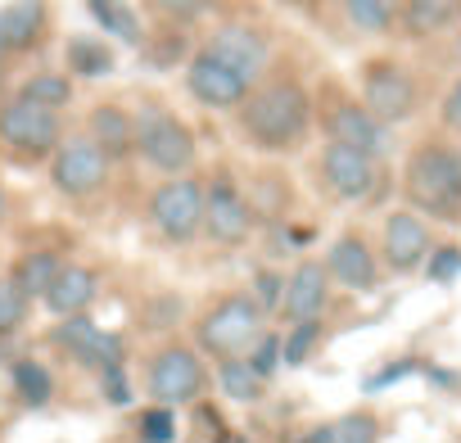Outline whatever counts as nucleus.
I'll use <instances>...</instances> for the list:
<instances>
[{
  "label": "nucleus",
  "mask_w": 461,
  "mask_h": 443,
  "mask_svg": "<svg viewBox=\"0 0 461 443\" xmlns=\"http://www.w3.org/2000/svg\"><path fill=\"white\" fill-rule=\"evenodd\" d=\"M240 140L258 154H290L308 140L312 127V100L299 82H267L249 86V95L236 104Z\"/></svg>",
  "instance_id": "obj_1"
},
{
  "label": "nucleus",
  "mask_w": 461,
  "mask_h": 443,
  "mask_svg": "<svg viewBox=\"0 0 461 443\" xmlns=\"http://www.w3.org/2000/svg\"><path fill=\"white\" fill-rule=\"evenodd\" d=\"M263 321H267V308L249 294V290H230L221 299H212L199 321H194V344L199 353H212L217 362L221 357H240L258 344L263 335Z\"/></svg>",
  "instance_id": "obj_2"
},
{
  "label": "nucleus",
  "mask_w": 461,
  "mask_h": 443,
  "mask_svg": "<svg viewBox=\"0 0 461 443\" xmlns=\"http://www.w3.org/2000/svg\"><path fill=\"white\" fill-rule=\"evenodd\" d=\"M402 190L411 199V208L429 212V217H461V154L447 145H420L407 158V176Z\"/></svg>",
  "instance_id": "obj_3"
},
{
  "label": "nucleus",
  "mask_w": 461,
  "mask_h": 443,
  "mask_svg": "<svg viewBox=\"0 0 461 443\" xmlns=\"http://www.w3.org/2000/svg\"><path fill=\"white\" fill-rule=\"evenodd\" d=\"M136 149H140V158L154 167V172H167V176H176V172H190L194 167V136H190V127L176 118V113H167V109H158V104H145L136 118Z\"/></svg>",
  "instance_id": "obj_4"
},
{
  "label": "nucleus",
  "mask_w": 461,
  "mask_h": 443,
  "mask_svg": "<svg viewBox=\"0 0 461 443\" xmlns=\"http://www.w3.org/2000/svg\"><path fill=\"white\" fill-rule=\"evenodd\" d=\"M208 389V371L199 362V353L190 344H163L149 366H145V393L149 402H163V407H185L194 398H203Z\"/></svg>",
  "instance_id": "obj_5"
},
{
  "label": "nucleus",
  "mask_w": 461,
  "mask_h": 443,
  "mask_svg": "<svg viewBox=\"0 0 461 443\" xmlns=\"http://www.w3.org/2000/svg\"><path fill=\"white\" fill-rule=\"evenodd\" d=\"M64 140V118L50 104L23 100L14 95L5 109H0V145H10L23 158H46L55 154V145Z\"/></svg>",
  "instance_id": "obj_6"
},
{
  "label": "nucleus",
  "mask_w": 461,
  "mask_h": 443,
  "mask_svg": "<svg viewBox=\"0 0 461 443\" xmlns=\"http://www.w3.org/2000/svg\"><path fill=\"white\" fill-rule=\"evenodd\" d=\"M149 222L167 245H190L203 231V185L194 176H167L149 194Z\"/></svg>",
  "instance_id": "obj_7"
},
{
  "label": "nucleus",
  "mask_w": 461,
  "mask_h": 443,
  "mask_svg": "<svg viewBox=\"0 0 461 443\" xmlns=\"http://www.w3.org/2000/svg\"><path fill=\"white\" fill-rule=\"evenodd\" d=\"M50 181L68 199H91L109 181V158H104V149L91 136H68L50 154Z\"/></svg>",
  "instance_id": "obj_8"
},
{
  "label": "nucleus",
  "mask_w": 461,
  "mask_h": 443,
  "mask_svg": "<svg viewBox=\"0 0 461 443\" xmlns=\"http://www.w3.org/2000/svg\"><path fill=\"white\" fill-rule=\"evenodd\" d=\"M203 231L217 245H245L254 236V208L230 172H217L212 185L203 190Z\"/></svg>",
  "instance_id": "obj_9"
},
{
  "label": "nucleus",
  "mask_w": 461,
  "mask_h": 443,
  "mask_svg": "<svg viewBox=\"0 0 461 443\" xmlns=\"http://www.w3.org/2000/svg\"><path fill=\"white\" fill-rule=\"evenodd\" d=\"M362 104L389 127L416 113V82L393 59H371L362 73Z\"/></svg>",
  "instance_id": "obj_10"
},
{
  "label": "nucleus",
  "mask_w": 461,
  "mask_h": 443,
  "mask_svg": "<svg viewBox=\"0 0 461 443\" xmlns=\"http://www.w3.org/2000/svg\"><path fill=\"white\" fill-rule=\"evenodd\" d=\"M203 50H208L217 64H226L230 73H240L249 86L267 73V59H272L267 37H263L258 28H249V23H221V28L203 41Z\"/></svg>",
  "instance_id": "obj_11"
},
{
  "label": "nucleus",
  "mask_w": 461,
  "mask_h": 443,
  "mask_svg": "<svg viewBox=\"0 0 461 443\" xmlns=\"http://www.w3.org/2000/svg\"><path fill=\"white\" fill-rule=\"evenodd\" d=\"M185 91H190L194 104L226 113V109H236V104L249 95V82H245L240 73H230L226 64H217L208 50H199V55L185 64Z\"/></svg>",
  "instance_id": "obj_12"
},
{
  "label": "nucleus",
  "mask_w": 461,
  "mask_h": 443,
  "mask_svg": "<svg viewBox=\"0 0 461 443\" xmlns=\"http://www.w3.org/2000/svg\"><path fill=\"white\" fill-rule=\"evenodd\" d=\"M317 176H321L326 190L339 194V199H366L371 185H375V158L362 154V149H353V145L330 140V145L321 149V158H317Z\"/></svg>",
  "instance_id": "obj_13"
},
{
  "label": "nucleus",
  "mask_w": 461,
  "mask_h": 443,
  "mask_svg": "<svg viewBox=\"0 0 461 443\" xmlns=\"http://www.w3.org/2000/svg\"><path fill=\"white\" fill-rule=\"evenodd\" d=\"M50 344L55 348H64L73 362H82V366H104V362H122V339L118 335H109V330H100L91 317H82V312H73V317H59V326L50 330Z\"/></svg>",
  "instance_id": "obj_14"
},
{
  "label": "nucleus",
  "mask_w": 461,
  "mask_h": 443,
  "mask_svg": "<svg viewBox=\"0 0 461 443\" xmlns=\"http://www.w3.org/2000/svg\"><path fill=\"white\" fill-rule=\"evenodd\" d=\"M326 136L339 140V145H353V149H362V154H371V158L384 154V145H389L384 122H380L366 104H357V100H339V104L326 109Z\"/></svg>",
  "instance_id": "obj_15"
},
{
  "label": "nucleus",
  "mask_w": 461,
  "mask_h": 443,
  "mask_svg": "<svg viewBox=\"0 0 461 443\" xmlns=\"http://www.w3.org/2000/svg\"><path fill=\"white\" fill-rule=\"evenodd\" d=\"M326 299H330V272L326 263H299L294 276L285 281V294H281V312L285 321H308V317H321L326 312Z\"/></svg>",
  "instance_id": "obj_16"
},
{
  "label": "nucleus",
  "mask_w": 461,
  "mask_h": 443,
  "mask_svg": "<svg viewBox=\"0 0 461 443\" xmlns=\"http://www.w3.org/2000/svg\"><path fill=\"white\" fill-rule=\"evenodd\" d=\"M384 263L393 267V272H411V267H420L425 263V254H429V231H425V222L420 217H411V212H393L389 222H384Z\"/></svg>",
  "instance_id": "obj_17"
},
{
  "label": "nucleus",
  "mask_w": 461,
  "mask_h": 443,
  "mask_svg": "<svg viewBox=\"0 0 461 443\" xmlns=\"http://www.w3.org/2000/svg\"><path fill=\"white\" fill-rule=\"evenodd\" d=\"M326 272L344 290H357V294H371L375 290V258H371V249H366L362 236H339L330 245V254H326Z\"/></svg>",
  "instance_id": "obj_18"
},
{
  "label": "nucleus",
  "mask_w": 461,
  "mask_h": 443,
  "mask_svg": "<svg viewBox=\"0 0 461 443\" xmlns=\"http://www.w3.org/2000/svg\"><path fill=\"white\" fill-rule=\"evenodd\" d=\"M86 136L104 149L109 163L113 158H127L136 149V122H131V113L122 104H95L86 113Z\"/></svg>",
  "instance_id": "obj_19"
},
{
  "label": "nucleus",
  "mask_w": 461,
  "mask_h": 443,
  "mask_svg": "<svg viewBox=\"0 0 461 443\" xmlns=\"http://www.w3.org/2000/svg\"><path fill=\"white\" fill-rule=\"evenodd\" d=\"M95 294H100V276L91 267H59L41 299L55 317H73V312H86L95 303Z\"/></svg>",
  "instance_id": "obj_20"
},
{
  "label": "nucleus",
  "mask_w": 461,
  "mask_h": 443,
  "mask_svg": "<svg viewBox=\"0 0 461 443\" xmlns=\"http://www.w3.org/2000/svg\"><path fill=\"white\" fill-rule=\"evenodd\" d=\"M46 0H10L5 10H0V41H5V50H32L41 46L46 37Z\"/></svg>",
  "instance_id": "obj_21"
},
{
  "label": "nucleus",
  "mask_w": 461,
  "mask_h": 443,
  "mask_svg": "<svg viewBox=\"0 0 461 443\" xmlns=\"http://www.w3.org/2000/svg\"><path fill=\"white\" fill-rule=\"evenodd\" d=\"M64 64H68V77H109L118 68V55L104 46V37H68L64 41Z\"/></svg>",
  "instance_id": "obj_22"
},
{
  "label": "nucleus",
  "mask_w": 461,
  "mask_h": 443,
  "mask_svg": "<svg viewBox=\"0 0 461 443\" xmlns=\"http://www.w3.org/2000/svg\"><path fill=\"white\" fill-rule=\"evenodd\" d=\"M217 389L230 398V402H258L267 380L254 371V362L240 353V357H221L217 362Z\"/></svg>",
  "instance_id": "obj_23"
},
{
  "label": "nucleus",
  "mask_w": 461,
  "mask_h": 443,
  "mask_svg": "<svg viewBox=\"0 0 461 443\" xmlns=\"http://www.w3.org/2000/svg\"><path fill=\"white\" fill-rule=\"evenodd\" d=\"M10 384H14V398H19L23 407H32V411H41V407L55 398V375H50L46 362H37V357H19V362L10 366Z\"/></svg>",
  "instance_id": "obj_24"
},
{
  "label": "nucleus",
  "mask_w": 461,
  "mask_h": 443,
  "mask_svg": "<svg viewBox=\"0 0 461 443\" xmlns=\"http://www.w3.org/2000/svg\"><path fill=\"white\" fill-rule=\"evenodd\" d=\"M86 10H91V19H95L109 37H118L122 46H145L140 19H136V10L127 5V0H86Z\"/></svg>",
  "instance_id": "obj_25"
},
{
  "label": "nucleus",
  "mask_w": 461,
  "mask_h": 443,
  "mask_svg": "<svg viewBox=\"0 0 461 443\" xmlns=\"http://www.w3.org/2000/svg\"><path fill=\"white\" fill-rule=\"evenodd\" d=\"M64 263H59V254H50V249H28L19 263H14V285L28 294V299H41L46 290H50V281H55V272H59Z\"/></svg>",
  "instance_id": "obj_26"
},
{
  "label": "nucleus",
  "mask_w": 461,
  "mask_h": 443,
  "mask_svg": "<svg viewBox=\"0 0 461 443\" xmlns=\"http://www.w3.org/2000/svg\"><path fill=\"white\" fill-rule=\"evenodd\" d=\"M452 14H456V0H407V5H398V19L411 37H429L447 28Z\"/></svg>",
  "instance_id": "obj_27"
},
{
  "label": "nucleus",
  "mask_w": 461,
  "mask_h": 443,
  "mask_svg": "<svg viewBox=\"0 0 461 443\" xmlns=\"http://www.w3.org/2000/svg\"><path fill=\"white\" fill-rule=\"evenodd\" d=\"M398 5L402 0H344V14L362 32H389L398 19Z\"/></svg>",
  "instance_id": "obj_28"
},
{
  "label": "nucleus",
  "mask_w": 461,
  "mask_h": 443,
  "mask_svg": "<svg viewBox=\"0 0 461 443\" xmlns=\"http://www.w3.org/2000/svg\"><path fill=\"white\" fill-rule=\"evenodd\" d=\"M23 100H37V104H50V109H68L73 104V77L68 73H37L19 86Z\"/></svg>",
  "instance_id": "obj_29"
},
{
  "label": "nucleus",
  "mask_w": 461,
  "mask_h": 443,
  "mask_svg": "<svg viewBox=\"0 0 461 443\" xmlns=\"http://www.w3.org/2000/svg\"><path fill=\"white\" fill-rule=\"evenodd\" d=\"M321 339V317H308V321H294V330L281 339V366H303L312 357Z\"/></svg>",
  "instance_id": "obj_30"
},
{
  "label": "nucleus",
  "mask_w": 461,
  "mask_h": 443,
  "mask_svg": "<svg viewBox=\"0 0 461 443\" xmlns=\"http://www.w3.org/2000/svg\"><path fill=\"white\" fill-rule=\"evenodd\" d=\"M136 438H140V443H172V438H176V411L163 407V402H149V407L136 416Z\"/></svg>",
  "instance_id": "obj_31"
},
{
  "label": "nucleus",
  "mask_w": 461,
  "mask_h": 443,
  "mask_svg": "<svg viewBox=\"0 0 461 443\" xmlns=\"http://www.w3.org/2000/svg\"><path fill=\"white\" fill-rule=\"evenodd\" d=\"M28 308H32V299L10 281V276H0V339L5 335H14L19 326H23V317H28Z\"/></svg>",
  "instance_id": "obj_32"
},
{
  "label": "nucleus",
  "mask_w": 461,
  "mask_h": 443,
  "mask_svg": "<svg viewBox=\"0 0 461 443\" xmlns=\"http://www.w3.org/2000/svg\"><path fill=\"white\" fill-rule=\"evenodd\" d=\"M181 312H185L181 294H154L145 303V330H172L181 321Z\"/></svg>",
  "instance_id": "obj_33"
},
{
  "label": "nucleus",
  "mask_w": 461,
  "mask_h": 443,
  "mask_svg": "<svg viewBox=\"0 0 461 443\" xmlns=\"http://www.w3.org/2000/svg\"><path fill=\"white\" fill-rule=\"evenodd\" d=\"M100 393H104L113 407H127V402H131V380H127L122 362H104V366H100Z\"/></svg>",
  "instance_id": "obj_34"
},
{
  "label": "nucleus",
  "mask_w": 461,
  "mask_h": 443,
  "mask_svg": "<svg viewBox=\"0 0 461 443\" xmlns=\"http://www.w3.org/2000/svg\"><path fill=\"white\" fill-rule=\"evenodd\" d=\"M245 357L254 362V371H258L263 380H272V375H276V366H281V339L263 330V335H258V344H254Z\"/></svg>",
  "instance_id": "obj_35"
},
{
  "label": "nucleus",
  "mask_w": 461,
  "mask_h": 443,
  "mask_svg": "<svg viewBox=\"0 0 461 443\" xmlns=\"http://www.w3.org/2000/svg\"><path fill=\"white\" fill-rule=\"evenodd\" d=\"M194 407V425H199V434L203 438H212V443H230V429H226V416L212 407V402H203V398H194L190 402Z\"/></svg>",
  "instance_id": "obj_36"
},
{
  "label": "nucleus",
  "mask_w": 461,
  "mask_h": 443,
  "mask_svg": "<svg viewBox=\"0 0 461 443\" xmlns=\"http://www.w3.org/2000/svg\"><path fill=\"white\" fill-rule=\"evenodd\" d=\"M330 429H335V443H375V420L366 411H353V416H344Z\"/></svg>",
  "instance_id": "obj_37"
},
{
  "label": "nucleus",
  "mask_w": 461,
  "mask_h": 443,
  "mask_svg": "<svg viewBox=\"0 0 461 443\" xmlns=\"http://www.w3.org/2000/svg\"><path fill=\"white\" fill-rule=\"evenodd\" d=\"M149 5L167 19V23H190V19H199L212 0H149Z\"/></svg>",
  "instance_id": "obj_38"
},
{
  "label": "nucleus",
  "mask_w": 461,
  "mask_h": 443,
  "mask_svg": "<svg viewBox=\"0 0 461 443\" xmlns=\"http://www.w3.org/2000/svg\"><path fill=\"white\" fill-rule=\"evenodd\" d=\"M456 276H461V249H456V245L434 249V258H429V281L447 285V281H456Z\"/></svg>",
  "instance_id": "obj_39"
},
{
  "label": "nucleus",
  "mask_w": 461,
  "mask_h": 443,
  "mask_svg": "<svg viewBox=\"0 0 461 443\" xmlns=\"http://www.w3.org/2000/svg\"><path fill=\"white\" fill-rule=\"evenodd\" d=\"M281 294H285V276H276V272H258V281H254V299H258L267 312L281 308Z\"/></svg>",
  "instance_id": "obj_40"
},
{
  "label": "nucleus",
  "mask_w": 461,
  "mask_h": 443,
  "mask_svg": "<svg viewBox=\"0 0 461 443\" xmlns=\"http://www.w3.org/2000/svg\"><path fill=\"white\" fill-rule=\"evenodd\" d=\"M411 371H420V362L416 357H402V362H389L384 371H375L371 380H366V393H380V389H389V384H398L402 375H411Z\"/></svg>",
  "instance_id": "obj_41"
},
{
  "label": "nucleus",
  "mask_w": 461,
  "mask_h": 443,
  "mask_svg": "<svg viewBox=\"0 0 461 443\" xmlns=\"http://www.w3.org/2000/svg\"><path fill=\"white\" fill-rule=\"evenodd\" d=\"M181 55H185V41H181L176 32H167V37H163V41L149 50V68H172Z\"/></svg>",
  "instance_id": "obj_42"
},
{
  "label": "nucleus",
  "mask_w": 461,
  "mask_h": 443,
  "mask_svg": "<svg viewBox=\"0 0 461 443\" xmlns=\"http://www.w3.org/2000/svg\"><path fill=\"white\" fill-rule=\"evenodd\" d=\"M443 122H447L452 131H461V77L452 82V91H447V100H443Z\"/></svg>",
  "instance_id": "obj_43"
},
{
  "label": "nucleus",
  "mask_w": 461,
  "mask_h": 443,
  "mask_svg": "<svg viewBox=\"0 0 461 443\" xmlns=\"http://www.w3.org/2000/svg\"><path fill=\"white\" fill-rule=\"evenodd\" d=\"M299 443H335V429H330V425H321V429H312V434H303Z\"/></svg>",
  "instance_id": "obj_44"
},
{
  "label": "nucleus",
  "mask_w": 461,
  "mask_h": 443,
  "mask_svg": "<svg viewBox=\"0 0 461 443\" xmlns=\"http://www.w3.org/2000/svg\"><path fill=\"white\" fill-rule=\"evenodd\" d=\"M425 375H429L434 384H447V389L456 384V375H452V371H438V366H425Z\"/></svg>",
  "instance_id": "obj_45"
},
{
  "label": "nucleus",
  "mask_w": 461,
  "mask_h": 443,
  "mask_svg": "<svg viewBox=\"0 0 461 443\" xmlns=\"http://www.w3.org/2000/svg\"><path fill=\"white\" fill-rule=\"evenodd\" d=\"M10 217V199H5V190H0V222Z\"/></svg>",
  "instance_id": "obj_46"
},
{
  "label": "nucleus",
  "mask_w": 461,
  "mask_h": 443,
  "mask_svg": "<svg viewBox=\"0 0 461 443\" xmlns=\"http://www.w3.org/2000/svg\"><path fill=\"white\" fill-rule=\"evenodd\" d=\"M285 5H317V0H285Z\"/></svg>",
  "instance_id": "obj_47"
},
{
  "label": "nucleus",
  "mask_w": 461,
  "mask_h": 443,
  "mask_svg": "<svg viewBox=\"0 0 461 443\" xmlns=\"http://www.w3.org/2000/svg\"><path fill=\"white\" fill-rule=\"evenodd\" d=\"M0 55H10V50H5V41H0Z\"/></svg>",
  "instance_id": "obj_48"
},
{
  "label": "nucleus",
  "mask_w": 461,
  "mask_h": 443,
  "mask_svg": "<svg viewBox=\"0 0 461 443\" xmlns=\"http://www.w3.org/2000/svg\"><path fill=\"white\" fill-rule=\"evenodd\" d=\"M230 443H245V438H230Z\"/></svg>",
  "instance_id": "obj_49"
},
{
  "label": "nucleus",
  "mask_w": 461,
  "mask_h": 443,
  "mask_svg": "<svg viewBox=\"0 0 461 443\" xmlns=\"http://www.w3.org/2000/svg\"><path fill=\"white\" fill-rule=\"evenodd\" d=\"M456 14H461V0H456Z\"/></svg>",
  "instance_id": "obj_50"
}]
</instances>
